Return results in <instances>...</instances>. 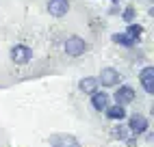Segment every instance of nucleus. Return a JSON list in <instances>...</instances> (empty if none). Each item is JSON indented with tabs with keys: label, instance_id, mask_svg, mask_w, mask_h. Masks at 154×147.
Wrapping results in <instances>:
<instances>
[{
	"label": "nucleus",
	"instance_id": "1",
	"mask_svg": "<svg viewBox=\"0 0 154 147\" xmlns=\"http://www.w3.org/2000/svg\"><path fill=\"white\" fill-rule=\"evenodd\" d=\"M96 80H98V87H102V89H113V87H119L122 74H119V69H115V67H102L100 76H98Z\"/></svg>",
	"mask_w": 154,
	"mask_h": 147
},
{
	"label": "nucleus",
	"instance_id": "2",
	"mask_svg": "<svg viewBox=\"0 0 154 147\" xmlns=\"http://www.w3.org/2000/svg\"><path fill=\"white\" fill-rule=\"evenodd\" d=\"M126 119H128L126 128H128V132H130L132 136H141V134H146L148 128H150L148 117H146V115H141V112H132V115H128Z\"/></svg>",
	"mask_w": 154,
	"mask_h": 147
},
{
	"label": "nucleus",
	"instance_id": "3",
	"mask_svg": "<svg viewBox=\"0 0 154 147\" xmlns=\"http://www.w3.org/2000/svg\"><path fill=\"white\" fill-rule=\"evenodd\" d=\"M63 50H65L67 56H83L89 50V44L83 37H78V35H69L65 39V44H63Z\"/></svg>",
	"mask_w": 154,
	"mask_h": 147
},
{
	"label": "nucleus",
	"instance_id": "4",
	"mask_svg": "<svg viewBox=\"0 0 154 147\" xmlns=\"http://www.w3.org/2000/svg\"><path fill=\"white\" fill-rule=\"evenodd\" d=\"M135 98H137V93H135V89H132L130 85H119V87H115V93H113V100H115V104L117 106H128V104H132L135 102Z\"/></svg>",
	"mask_w": 154,
	"mask_h": 147
},
{
	"label": "nucleus",
	"instance_id": "5",
	"mask_svg": "<svg viewBox=\"0 0 154 147\" xmlns=\"http://www.w3.org/2000/svg\"><path fill=\"white\" fill-rule=\"evenodd\" d=\"M9 56H11V61L15 65H28V63L33 61V50L28 46H24V44H15L11 48V52H9Z\"/></svg>",
	"mask_w": 154,
	"mask_h": 147
},
{
	"label": "nucleus",
	"instance_id": "6",
	"mask_svg": "<svg viewBox=\"0 0 154 147\" xmlns=\"http://www.w3.org/2000/svg\"><path fill=\"white\" fill-rule=\"evenodd\" d=\"M48 143H50V147H83L74 134H65V132L50 134L48 136Z\"/></svg>",
	"mask_w": 154,
	"mask_h": 147
},
{
	"label": "nucleus",
	"instance_id": "7",
	"mask_svg": "<svg viewBox=\"0 0 154 147\" xmlns=\"http://www.w3.org/2000/svg\"><path fill=\"white\" fill-rule=\"evenodd\" d=\"M139 80H141L143 91H146L148 95H152V93H154V67L152 65H146V67L139 71Z\"/></svg>",
	"mask_w": 154,
	"mask_h": 147
},
{
	"label": "nucleus",
	"instance_id": "8",
	"mask_svg": "<svg viewBox=\"0 0 154 147\" xmlns=\"http://www.w3.org/2000/svg\"><path fill=\"white\" fill-rule=\"evenodd\" d=\"M111 104V93H104V91H96L91 95V108L98 110V112H104Z\"/></svg>",
	"mask_w": 154,
	"mask_h": 147
},
{
	"label": "nucleus",
	"instance_id": "9",
	"mask_svg": "<svg viewBox=\"0 0 154 147\" xmlns=\"http://www.w3.org/2000/svg\"><path fill=\"white\" fill-rule=\"evenodd\" d=\"M69 11V0H48V13L52 17H63Z\"/></svg>",
	"mask_w": 154,
	"mask_h": 147
},
{
	"label": "nucleus",
	"instance_id": "10",
	"mask_svg": "<svg viewBox=\"0 0 154 147\" xmlns=\"http://www.w3.org/2000/svg\"><path fill=\"white\" fill-rule=\"evenodd\" d=\"M78 91H80V93H85V95H94L96 91H100L98 80H96L94 76H85V78H80V82H78Z\"/></svg>",
	"mask_w": 154,
	"mask_h": 147
},
{
	"label": "nucleus",
	"instance_id": "11",
	"mask_svg": "<svg viewBox=\"0 0 154 147\" xmlns=\"http://www.w3.org/2000/svg\"><path fill=\"white\" fill-rule=\"evenodd\" d=\"M104 115H106L111 121H117V123H122V121L128 117L126 108H124V106H117V104H109V108L104 110Z\"/></svg>",
	"mask_w": 154,
	"mask_h": 147
},
{
	"label": "nucleus",
	"instance_id": "12",
	"mask_svg": "<svg viewBox=\"0 0 154 147\" xmlns=\"http://www.w3.org/2000/svg\"><path fill=\"white\" fill-rule=\"evenodd\" d=\"M113 41H115L117 46H122V48H135L137 46V41H132L126 33H113V37H111Z\"/></svg>",
	"mask_w": 154,
	"mask_h": 147
},
{
	"label": "nucleus",
	"instance_id": "13",
	"mask_svg": "<svg viewBox=\"0 0 154 147\" xmlns=\"http://www.w3.org/2000/svg\"><path fill=\"white\" fill-rule=\"evenodd\" d=\"M126 35H128L132 41H139V39H141V35H143V28H141L137 22H132V24H128V26H126Z\"/></svg>",
	"mask_w": 154,
	"mask_h": 147
},
{
	"label": "nucleus",
	"instance_id": "14",
	"mask_svg": "<svg viewBox=\"0 0 154 147\" xmlns=\"http://www.w3.org/2000/svg\"><path fill=\"white\" fill-rule=\"evenodd\" d=\"M113 139H119V141H126L128 139V136H130V132H128V128H126V125H122V123H117L115 125V128H113Z\"/></svg>",
	"mask_w": 154,
	"mask_h": 147
},
{
	"label": "nucleus",
	"instance_id": "15",
	"mask_svg": "<svg viewBox=\"0 0 154 147\" xmlns=\"http://www.w3.org/2000/svg\"><path fill=\"white\" fill-rule=\"evenodd\" d=\"M135 17H137L135 7H126L124 11H122V20H124L126 24H132V22H135Z\"/></svg>",
	"mask_w": 154,
	"mask_h": 147
}]
</instances>
